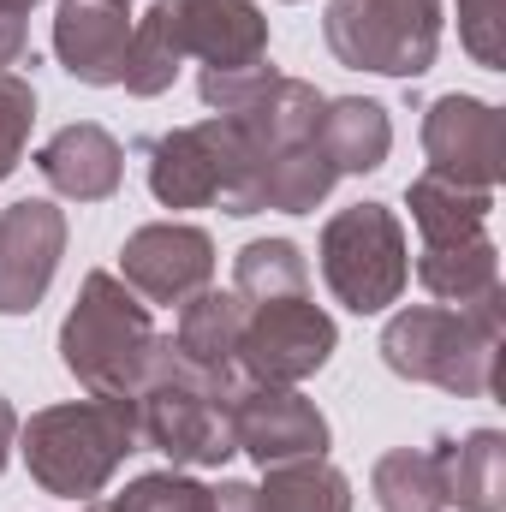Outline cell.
I'll list each match as a JSON object with an SVG mask.
<instances>
[{
  "instance_id": "obj_1",
  "label": "cell",
  "mask_w": 506,
  "mask_h": 512,
  "mask_svg": "<svg viewBox=\"0 0 506 512\" xmlns=\"http://www.w3.org/2000/svg\"><path fill=\"white\" fill-rule=\"evenodd\" d=\"M185 60H203V72H239V66L268 60L262 6L256 0H155L131 24L120 90L143 102L167 96Z\"/></svg>"
},
{
  "instance_id": "obj_9",
  "label": "cell",
  "mask_w": 506,
  "mask_h": 512,
  "mask_svg": "<svg viewBox=\"0 0 506 512\" xmlns=\"http://www.w3.org/2000/svg\"><path fill=\"white\" fill-rule=\"evenodd\" d=\"M334 346H340V328H334V316H328V310H322L310 292H286V298L245 304L233 370H239L245 382L298 387V382H310L316 370H328Z\"/></svg>"
},
{
  "instance_id": "obj_14",
  "label": "cell",
  "mask_w": 506,
  "mask_h": 512,
  "mask_svg": "<svg viewBox=\"0 0 506 512\" xmlns=\"http://www.w3.org/2000/svg\"><path fill=\"white\" fill-rule=\"evenodd\" d=\"M131 0H60L54 12V60L66 66V78L90 84V90H114L126 72L131 48Z\"/></svg>"
},
{
  "instance_id": "obj_15",
  "label": "cell",
  "mask_w": 506,
  "mask_h": 512,
  "mask_svg": "<svg viewBox=\"0 0 506 512\" xmlns=\"http://www.w3.org/2000/svg\"><path fill=\"white\" fill-rule=\"evenodd\" d=\"M36 173L54 197L72 203H108L126 185V149L120 137L96 120H72L36 149Z\"/></svg>"
},
{
  "instance_id": "obj_19",
  "label": "cell",
  "mask_w": 506,
  "mask_h": 512,
  "mask_svg": "<svg viewBox=\"0 0 506 512\" xmlns=\"http://www.w3.org/2000/svg\"><path fill=\"white\" fill-rule=\"evenodd\" d=\"M239 322H245V298H239V292H221V286H203V292H191V298L179 304L173 346H179V358H191V364H203V370L239 376V370H233Z\"/></svg>"
},
{
  "instance_id": "obj_6",
  "label": "cell",
  "mask_w": 506,
  "mask_h": 512,
  "mask_svg": "<svg viewBox=\"0 0 506 512\" xmlns=\"http://www.w3.org/2000/svg\"><path fill=\"white\" fill-rule=\"evenodd\" d=\"M155 346H161L155 316H149V304L131 292L126 280L108 274V268L84 274L78 304L60 322V364H66V376L84 393L131 399L143 387V376H149Z\"/></svg>"
},
{
  "instance_id": "obj_28",
  "label": "cell",
  "mask_w": 506,
  "mask_h": 512,
  "mask_svg": "<svg viewBox=\"0 0 506 512\" xmlns=\"http://www.w3.org/2000/svg\"><path fill=\"white\" fill-rule=\"evenodd\" d=\"M24 48H30L24 18H0V72H12V66L24 60Z\"/></svg>"
},
{
  "instance_id": "obj_20",
  "label": "cell",
  "mask_w": 506,
  "mask_h": 512,
  "mask_svg": "<svg viewBox=\"0 0 506 512\" xmlns=\"http://www.w3.org/2000/svg\"><path fill=\"white\" fill-rule=\"evenodd\" d=\"M251 512H352V477L328 459L262 465V483H251Z\"/></svg>"
},
{
  "instance_id": "obj_21",
  "label": "cell",
  "mask_w": 506,
  "mask_h": 512,
  "mask_svg": "<svg viewBox=\"0 0 506 512\" xmlns=\"http://www.w3.org/2000/svg\"><path fill=\"white\" fill-rule=\"evenodd\" d=\"M417 280L441 304L465 310V304L501 292V251H495L489 233L483 239H465V245H417Z\"/></svg>"
},
{
  "instance_id": "obj_11",
  "label": "cell",
  "mask_w": 506,
  "mask_h": 512,
  "mask_svg": "<svg viewBox=\"0 0 506 512\" xmlns=\"http://www.w3.org/2000/svg\"><path fill=\"white\" fill-rule=\"evenodd\" d=\"M233 447L251 453L256 465H286V459H328L334 429L316 411V399H304L298 387L280 382H233Z\"/></svg>"
},
{
  "instance_id": "obj_5",
  "label": "cell",
  "mask_w": 506,
  "mask_h": 512,
  "mask_svg": "<svg viewBox=\"0 0 506 512\" xmlns=\"http://www.w3.org/2000/svg\"><path fill=\"white\" fill-rule=\"evenodd\" d=\"M233 382L239 376H221V370H203L191 358H179V346L161 334L155 358H149V376L131 393L137 399V435L143 447H155L173 471H209V465H227L239 447H233Z\"/></svg>"
},
{
  "instance_id": "obj_24",
  "label": "cell",
  "mask_w": 506,
  "mask_h": 512,
  "mask_svg": "<svg viewBox=\"0 0 506 512\" xmlns=\"http://www.w3.org/2000/svg\"><path fill=\"white\" fill-rule=\"evenodd\" d=\"M233 292L245 304L262 298H286V292H310V262L292 239H251L233 256Z\"/></svg>"
},
{
  "instance_id": "obj_10",
  "label": "cell",
  "mask_w": 506,
  "mask_h": 512,
  "mask_svg": "<svg viewBox=\"0 0 506 512\" xmlns=\"http://www.w3.org/2000/svg\"><path fill=\"white\" fill-rule=\"evenodd\" d=\"M423 173H441L453 185L471 191H495L506 173V131H501V108L465 90H447L423 108Z\"/></svg>"
},
{
  "instance_id": "obj_18",
  "label": "cell",
  "mask_w": 506,
  "mask_h": 512,
  "mask_svg": "<svg viewBox=\"0 0 506 512\" xmlns=\"http://www.w3.org/2000/svg\"><path fill=\"white\" fill-rule=\"evenodd\" d=\"M316 143L322 155L334 161V173H376L393 149V120L387 108L370 96H328L322 102V120H316Z\"/></svg>"
},
{
  "instance_id": "obj_27",
  "label": "cell",
  "mask_w": 506,
  "mask_h": 512,
  "mask_svg": "<svg viewBox=\"0 0 506 512\" xmlns=\"http://www.w3.org/2000/svg\"><path fill=\"white\" fill-rule=\"evenodd\" d=\"M506 0H459V42L483 72H506Z\"/></svg>"
},
{
  "instance_id": "obj_3",
  "label": "cell",
  "mask_w": 506,
  "mask_h": 512,
  "mask_svg": "<svg viewBox=\"0 0 506 512\" xmlns=\"http://www.w3.org/2000/svg\"><path fill=\"white\" fill-rule=\"evenodd\" d=\"M506 292H489L465 310L453 304H405L381 328V364L405 382L441 387L453 399H489L501 364Z\"/></svg>"
},
{
  "instance_id": "obj_17",
  "label": "cell",
  "mask_w": 506,
  "mask_h": 512,
  "mask_svg": "<svg viewBox=\"0 0 506 512\" xmlns=\"http://www.w3.org/2000/svg\"><path fill=\"white\" fill-rule=\"evenodd\" d=\"M405 209H411V227L423 245H465V239L489 233L495 191H471V185H453L441 173H417L405 185Z\"/></svg>"
},
{
  "instance_id": "obj_31",
  "label": "cell",
  "mask_w": 506,
  "mask_h": 512,
  "mask_svg": "<svg viewBox=\"0 0 506 512\" xmlns=\"http://www.w3.org/2000/svg\"><path fill=\"white\" fill-rule=\"evenodd\" d=\"M30 6H42V0H0V18H30Z\"/></svg>"
},
{
  "instance_id": "obj_22",
  "label": "cell",
  "mask_w": 506,
  "mask_h": 512,
  "mask_svg": "<svg viewBox=\"0 0 506 512\" xmlns=\"http://www.w3.org/2000/svg\"><path fill=\"white\" fill-rule=\"evenodd\" d=\"M340 185L334 161L322 155L316 137L280 149L268 167H262V209H280V215H316L328 203V191Z\"/></svg>"
},
{
  "instance_id": "obj_29",
  "label": "cell",
  "mask_w": 506,
  "mask_h": 512,
  "mask_svg": "<svg viewBox=\"0 0 506 512\" xmlns=\"http://www.w3.org/2000/svg\"><path fill=\"white\" fill-rule=\"evenodd\" d=\"M215 512H251V483H215Z\"/></svg>"
},
{
  "instance_id": "obj_16",
  "label": "cell",
  "mask_w": 506,
  "mask_h": 512,
  "mask_svg": "<svg viewBox=\"0 0 506 512\" xmlns=\"http://www.w3.org/2000/svg\"><path fill=\"white\" fill-rule=\"evenodd\" d=\"M441 453V489L459 512H506V435L471 429V435H435Z\"/></svg>"
},
{
  "instance_id": "obj_25",
  "label": "cell",
  "mask_w": 506,
  "mask_h": 512,
  "mask_svg": "<svg viewBox=\"0 0 506 512\" xmlns=\"http://www.w3.org/2000/svg\"><path fill=\"white\" fill-rule=\"evenodd\" d=\"M84 512H215V489L209 483H197V477H185V471H143V477H131L120 495H96V501H84Z\"/></svg>"
},
{
  "instance_id": "obj_26",
  "label": "cell",
  "mask_w": 506,
  "mask_h": 512,
  "mask_svg": "<svg viewBox=\"0 0 506 512\" xmlns=\"http://www.w3.org/2000/svg\"><path fill=\"white\" fill-rule=\"evenodd\" d=\"M36 126V84L24 72H0V185L18 173Z\"/></svg>"
},
{
  "instance_id": "obj_2",
  "label": "cell",
  "mask_w": 506,
  "mask_h": 512,
  "mask_svg": "<svg viewBox=\"0 0 506 512\" xmlns=\"http://www.w3.org/2000/svg\"><path fill=\"white\" fill-rule=\"evenodd\" d=\"M137 447H143L137 399H120V393L42 405L30 411V423H18V459L30 483L60 501H96Z\"/></svg>"
},
{
  "instance_id": "obj_13",
  "label": "cell",
  "mask_w": 506,
  "mask_h": 512,
  "mask_svg": "<svg viewBox=\"0 0 506 512\" xmlns=\"http://www.w3.org/2000/svg\"><path fill=\"white\" fill-rule=\"evenodd\" d=\"M66 209L48 197H18L0 209V316H30L66 256Z\"/></svg>"
},
{
  "instance_id": "obj_12",
  "label": "cell",
  "mask_w": 506,
  "mask_h": 512,
  "mask_svg": "<svg viewBox=\"0 0 506 512\" xmlns=\"http://www.w3.org/2000/svg\"><path fill=\"white\" fill-rule=\"evenodd\" d=\"M215 239L191 221H149L120 245V280L143 304H185L191 292L215 286Z\"/></svg>"
},
{
  "instance_id": "obj_7",
  "label": "cell",
  "mask_w": 506,
  "mask_h": 512,
  "mask_svg": "<svg viewBox=\"0 0 506 512\" xmlns=\"http://www.w3.org/2000/svg\"><path fill=\"white\" fill-rule=\"evenodd\" d=\"M316 256H322V280H328L334 304H346L352 316H381L411 286L405 221L387 203H370V197L352 203V209H334L322 221Z\"/></svg>"
},
{
  "instance_id": "obj_8",
  "label": "cell",
  "mask_w": 506,
  "mask_h": 512,
  "mask_svg": "<svg viewBox=\"0 0 506 512\" xmlns=\"http://www.w3.org/2000/svg\"><path fill=\"white\" fill-rule=\"evenodd\" d=\"M322 42L346 72L411 84L441 54V0H328Z\"/></svg>"
},
{
  "instance_id": "obj_4",
  "label": "cell",
  "mask_w": 506,
  "mask_h": 512,
  "mask_svg": "<svg viewBox=\"0 0 506 512\" xmlns=\"http://www.w3.org/2000/svg\"><path fill=\"white\" fill-rule=\"evenodd\" d=\"M149 197L161 209H227V215H262V155L245 131L221 114L191 126L155 131L137 143Z\"/></svg>"
},
{
  "instance_id": "obj_30",
  "label": "cell",
  "mask_w": 506,
  "mask_h": 512,
  "mask_svg": "<svg viewBox=\"0 0 506 512\" xmlns=\"http://www.w3.org/2000/svg\"><path fill=\"white\" fill-rule=\"evenodd\" d=\"M12 447H18V411H12V399L0 393V471H6V459H12Z\"/></svg>"
},
{
  "instance_id": "obj_23",
  "label": "cell",
  "mask_w": 506,
  "mask_h": 512,
  "mask_svg": "<svg viewBox=\"0 0 506 512\" xmlns=\"http://www.w3.org/2000/svg\"><path fill=\"white\" fill-rule=\"evenodd\" d=\"M370 495L381 512H447V489H441V453L429 447H393L381 453L370 471Z\"/></svg>"
}]
</instances>
